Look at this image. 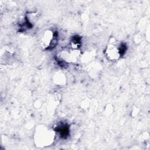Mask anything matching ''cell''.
<instances>
[{"instance_id":"cell-1","label":"cell","mask_w":150,"mask_h":150,"mask_svg":"<svg viewBox=\"0 0 150 150\" xmlns=\"http://www.w3.org/2000/svg\"><path fill=\"white\" fill-rule=\"evenodd\" d=\"M54 136L53 131L44 127H39L36 132L35 141L40 146H47L52 143Z\"/></svg>"},{"instance_id":"cell-3","label":"cell","mask_w":150,"mask_h":150,"mask_svg":"<svg viewBox=\"0 0 150 150\" xmlns=\"http://www.w3.org/2000/svg\"><path fill=\"white\" fill-rule=\"evenodd\" d=\"M57 43V33L53 30H47L43 35L42 46L45 49H50L55 47Z\"/></svg>"},{"instance_id":"cell-2","label":"cell","mask_w":150,"mask_h":150,"mask_svg":"<svg viewBox=\"0 0 150 150\" xmlns=\"http://www.w3.org/2000/svg\"><path fill=\"white\" fill-rule=\"evenodd\" d=\"M125 46L122 45H116L114 43H110L107 45L105 54L107 59L110 60H118L125 51Z\"/></svg>"}]
</instances>
